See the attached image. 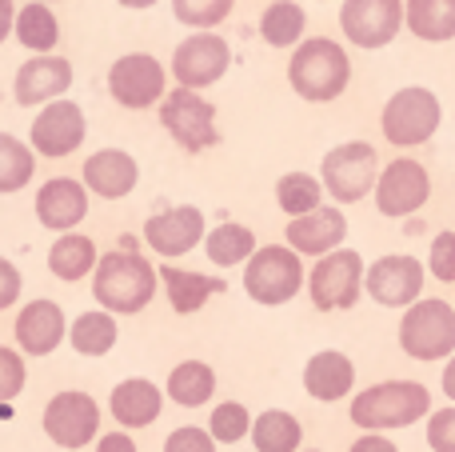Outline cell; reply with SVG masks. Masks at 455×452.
Instances as JSON below:
<instances>
[{
    "label": "cell",
    "instance_id": "obj_15",
    "mask_svg": "<svg viewBox=\"0 0 455 452\" xmlns=\"http://www.w3.org/2000/svg\"><path fill=\"white\" fill-rule=\"evenodd\" d=\"M84 136H88V120L76 101L40 104L36 120H32V128H28V144L36 149V157H48V160L72 157V152L84 144Z\"/></svg>",
    "mask_w": 455,
    "mask_h": 452
},
{
    "label": "cell",
    "instance_id": "obj_34",
    "mask_svg": "<svg viewBox=\"0 0 455 452\" xmlns=\"http://www.w3.org/2000/svg\"><path fill=\"white\" fill-rule=\"evenodd\" d=\"M323 181L312 173H283L280 181H275V205H280V213L288 216H304L312 213V208L323 205Z\"/></svg>",
    "mask_w": 455,
    "mask_h": 452
},
{
    "label": "cell",
    "instance_id": "obj_47",
    "mask_svg": "<svg viewBox=\"0 0 455 452\" xmlns=\"http://www.w3.org/2000/svg\"><path fill=\"white\" fill-rule=\"evenodd\" d=\"M120 8H152V4H160V0H116Z\"/></svg>",
    "mask_w": 455,
    "mask_h": 452
},
{
    "label": "cell",
    "instance_id": "obj_4",
    "mask_svg": "<svg viewBox=\"0 0 455 452\" xmlns=\"http://www.w3.org/2000/svg\"><path fill=\"white\" fill-rule=\"evenodd\" d=\"M304 288V256L291 245H264L243 264V293H248V301L264 304V309H280V304L296 301Z\"/></svg>",
    "mask_w": 455,
    "mask_h": 452
},
{
    "label": "cell",
    "instance_id": "obj_1",
    "mask_svg": "<svg viewBox=\"0 0 455 452\" xmlns=\"http://www.w3.org/2000/svg\"><path fill=\"white\" fill-rule=\"evenodd\" d=\"M156 293H160V269H152L148 256L132 253L128 245L104 253L92 272L96 304L116 312V317H136V312H144Z\"/></svg>",
    "mask_w": 455,
    "mask_h": 452
},
{
    "label": "cell",
    "instance_id": "obj_10",
    "mask_svg": "<svg viewBox=\"0 0 455 452\" xmlns=\"http://www.w3.org/2000/svg\"><path fill=\"white\" fill-rule=\"evenodd\" d=\"M108 96L128 112H144L168 96V69L148 52H128L108 69Z\"/></svg>",
    "mask_w": 455,
    "mask_h": 452
},
{
    "label": "cell",
    "instance_id": "obj_43",
    "mask_svg": "<svg viewBox=\"0 0 455 452\" xmlns=\"http://www.w3.org/2000/svg\"><path fill=\"white\" fill-rule=\"evenodd\" d=\"M96 452H136V440L128 437V432H104L100 440H96Z\"/></svg>",
    "mask_w": 455,
    "mask_h": 452
},
{
    "label": "cell",
    "instance_id": "obj_3",
    "mask_svg": "<svg viewBox=\"0 0 455 452\" xmlns=\"http://www.w3.org/2000/svg\"><path fill=\"white\" fill-rule=\"evenodd\" d=\"M432 413V392L419 381H379L371 389L352 397V416L355 429L363 432H387V429H408V424L424 421Z\"/></svg>",
    "mask_w": 455,
    "mask_h": 452
},
{
    "label": "cell",
    "instance_id": "obj_14",
    "mask_svg": "<svg viewBox=\"0 0 455 452\" xmlns=\"http://www.w3.org/2000/svg\"><path fill=\"white\" fill-rule=\"evenodd\" d=\"M432 200V176L419 160L400 157L392 165H384L376 181V208L379 216H392V221H403V216H416L419 208Z\"/></svg>",
    "mask_w": 455,
    "mask_h": 452
},
{
    "label": "cell",
    "instance_id": "obj_39",
    "mask_svg": "<svg viewBox=\"0 0 455 452\" xmlns=\"http://www.w3.org/2000/svg\"><path fill=\"white\" fill-rule=\"evenodd\" d=\"M427 272L443 285H455V229L440 232L432 240V253H427Z\"/></svg>",
    "mask_w": 455,
    "mask_h": 452
},
{
    "label": "cell",
    "instance_id": "obj_22",
    "mask_svg": "<svg viewBox=\"0 0 455 452\" xmlns=\"http://www.w3.org/2000/svg\"><path fill=\"white\" fill-rule=\"evenodd\" d=\"M88 216V184L72 176H52L36 192V221L52 232H72Z\"/></svg>",
    "mask_w": 455,
    "mask_h": 452
},
{
    "label": "cell",
    "instance_id": "obj_29",
    "mask_svg": "<svg viewBox=\"0 0 455 452\" xmlns=\"http://www.w3.org/2000/svg\"><path fill=\"white\" fill-rule=\"evenodd\" d=\"M408 32L427 44L455 40V0H403Z\"/></svg>",
    "mask_w": 455,
    "mask_h": 452
},
{
    "label": "cell",
    "instance_id": "obj_33",
    "mask_svg": "<svg viewBox=\"0 0 455 452\" xmlns=\"http://www.w3.org/2000/svg\"><path fill=\"white\" fill-rule=\"evenodd\" d=\"M16 40H20L28 52H52L56 40H60V24H56V12L48 8V0H32L16 12Z\"/></svg>",
    "mask_w": 455,
    "mask_h": 452
},
{
    "label": "cell",
    "instance_id": "obj_26",
    "mask_svg": "<svg viewBox=\"0 0 455 452\" xmlns=\"http://www.w3.org/2000/svg\"><path fill=\"white\" fill-rule=\"evenodd\" d=\"M100 264V253H96V240L84 237V232H60L48 248V272L64 285H76L88 272H96Z\"/></svg>",
    "mask_w": 455,
    "mask_h": 452
},
{
    "label": "cell",
    "instance_id": "obj_37",
    "mask_svg": "<svg viewBox=\"0 0 455 452\" xmlns=\"http://www.w3.org/2000/svg\"><path fill=\"white\" fill-rule=\"evenodd\" d=\"M251 421H256V416H248V408H243L240 400H224V405L212 408L208 432L216 437V445H240L251 432Z\"/></svg>",
    "mask_w": 455,
    "mask_h": 452
},
{
    "label": "cell",
    "instance_id": "obj_36",
    "mask_svg": "<svg viewBox=\"0 0 455 452\" xmlns=\"http://www.w3.org/2000/svg\"><path fill=\"white\" fill-rule=\"evenodd\" d=\"M232 8H235V0H172V16L196 32L224 24L232 16Z\"/></svg>",
    "mask_w": 455,
    "mask_h": 452
},
{
    "label": "cell",
    "instance_id": "obj_27",
    "mask_svg": "<svg viewBox=\"0 0 455 452\" xmlns=\"http://www.w3.org/2000/svg\"><path fill=\"white\" fill-rule=\"evenodd\" d=\"M168 400H176L180 408H204L216 397V368L208 360H180L168 373L164 384Z\"/></svg>",
    "mask_w": 455,
    "mask_h": 452
},
{
    "label": "cell",
    "instance_id": "obj_17",
    "mask_svg": "<svg viewBox=\"0 0 455 452\" xmlns=\"http://www.w3.org/2000/svg\"><path fill=\"white\" fill-rule=\"evenodd\" d=\"M363 293L371 296L384 309H408V304L419 301L424 293V264L416 256H379L368 269V280H363Z\"/></svg>",
    "mask_w": 455,
    "mask_h": 452
},
{
    "label": "cell",
    "instance_id": "obj_13",
    "mask_svg": "<svg viewBox=\"0 0 455 452\" xmlns=\"http://www.w3.org/2000/svg\"><path fill=\"white\" fill-rule=\"evenodd\" d=\"M408 24L403 0H344L339 28L355 48H387Z\"/></svg>",
    "mask_w": 455,
    "mask_h": 452
},
{
    "label": "cell",
    "instance_id": "obj_12",
    "mask_svg": "<svg viewBox=\"0 0 455 452\" xmlns=\"http://www.w3.org/2000/svg\"><path fill=\"white\" fill-rule=\"evenodd\" d=\"M232 69V48L224 36H216L212 28L196 32V36H184L172 52V77L184 88H212L216 80L228 77Z\"/></svg>",
    "mask_w": 455,
    "mask_h": 452
},
{
    "label": "cell",
    "instance_id": "obj_38",
    "mask_svg": "<svg viewBox=\"0 0 455 452\" xmlns=\"http://www.w3.org/2000/svg\"><path fill=\"white\" fill-rule=\"evenodd\" d=\"M24 384H28V365H24V352L0 344V405H8V400L20 397Z\"/></svg>",
    "mask_w": 455,
    "mask_h": 452
},
{
    "label": "cell",
    "instance_id": "obj_5",
    "mask_svg": "<svg viewBox=\"0 0 455 452\" xmlns=\"http://www.w3.org/2000/svg\"><path fill=\"white\" fill-rule=\"evenodd\" d=\"M379 173H384L379 168V152L368 141H344L323 152L320 160V181L336 205H355V200L371 197Z\"/></svg>",
    "mask_w": 455,
    "mask_h": 452
},
{
    "label": "cell",
    "instance_id": "obj_16",
    "mask_svg": "<svg viewBox=\"0 0 455 452\" xmlns=\"http://www.w3.org/2000/svg\"><path fill=\"white\" fill-rule=\"evenodd\" d=\"M204 237H208V224L196 205L160 208V213H152L148 221H144V245L156 256H164V261L188 256L196 245H204Z\"/></svg>",
    "mask_w": 455,
    "mask_h": 452
},
{
    "label": "cell",
    "instance_id": "obj_8",
    "mask_svg": "<svg viewBox=\"0 0 455 452\" xmlns=\"http://www.w3.org/2000/svg\"><path fill=\"white\" fill-rule=\"evenodd\" d=\"M156 109H160V125L168 128V136H172L184 152H192V157L208 152L220 141V133H216V104L208 101L200 88L176 85Z\"/></svg>",
    "mask_w": 455,
    "mask_h": 452
},
{
    "label": "cell",
    "instance_id": "obj_20",
    "mask_svg": "<svg viewBox=\"0 0 455 452\" xmlns=\"http://www.w3.org/2000/svg\"><path fill=\"white\" fill-rule=\"evenodd\" d=\"M80 181L88 184V192L100 200H124L132 197V189L140 184V165L132 152L124 149H96L80 168Z\"/></svg>",
    "mask_w": 455,
    "mask_h": 452
},
{
    "label": "cell",
    "instance_id": "obj_40",
    "mask_svg": "<svg viewBox=\"0 0 455 452\" xmlns=\"http://www.w3.org/2000/svg\"><path fill=\"white\" fill-rule=\"evenodd\" d=\"M164 452H216V437H212L208 429L184 424V429H172V432H168Z\"/></svg>",
    "mask_w": 455,
    "mask_h": 452
},
{
    "label": "cell",
    "instance_id": "obj_32",
    "mask_svg": "<svg viewBox=\"0 0 455 452\" xmlns=\"http://www.w3.org/2000/svg\"><path fill=\"white\" fill-rule=\"evenodd\" d=\"M304 28H307V12L296 0H275V4H267L259 12V36L272 48H296L304 40Z\"/></svg>",
    "mask_w": 455,
    "mask_h": 452
},
{
    "label": "cell",
    "instance_id": "obj_2",
    "mask_svg": "<svg viewBox=\"0 0 455 452\" xmlns=\"http://www.w3.org/2000/svg\"><path fill=\"white\" fill-rule=\"evenodd\" d=\"M288 85L299 101L328 104L339 101L352 85V61H347L344 44L331 36H307L291 48L288 61Z\"/></svg>",
    "mask_w": 455,
    "mask_h": 452
},
{
    "label": "cell",
    "instance_id": "obj_25",
    "mask_svg": "<svg viewBox=\"0 0 455 452\" xmlns=\"http://www.w3.org/2000/svg\"><path fill=\"white\" fill-rule=\"evenodd\" d=\"M160 288H164L172 312H180V317H192V312H200L208 301H212V296H220L228 285H224L220 277H204V272L164 264V269H160Z\"/></svg>",
    "mask_w": 455,
    "mask_h": 452
},
{
    "label": "cell",
    "instance_id": "obj_6",
    "mask_svg": "<svg viewBox=\"0 0 455 452\" xmlns=\"http://www.w3.org/2000/svg\"><path fill=\"white\" fill-rule=\"evenodd\" d=\"M363 256L355 248H331L320 261L312 264V277H307V296H312L315 312H347L363 293Z\"/></svg>",
    "mask_w": 455,
    "mask_h": 452
},
{
    "label": "cell",
    "instance_id": "obj_19",
    "mask_svg": "<svg viewBox=\"0 0 455 452\" xmlns=\"http://www.w3.org/2000/svg\"><path fill=\"white\" fill-rule=\"evenodd\" d=\"M16 349L24 357H48V352L60 349V341H68V320H64V309L56 301H28L20 312H16Z\"/></svg>",
    "mask_w": 455,
    "mask_h": 452
},
{
    "label": "cell",
    "instance_id": "obj_46",
    "mask_svg": "<svg viewBox=\"0 0 455 452\" xmlns=\"http://www.w3.org/2000/svg\"><path fill=\"white\" fill-rule=\"evenodd\" d=\"M443 392H448V400L455 405V352L448 357V365H443Z\"/></svg>",
    "mask_w": 455,
    "mask_h": 452
},
{
    "label": "cell",
    "instance_id": "obj_9",
    "mask_svg": "<svg viewBox=\"0 0 455 452\" xmlns=\"http://www.w3.org/2000/svg\"><path fill=\"white\" fill-rule=\"evenodd\" d=\"M400 349L411 360H443L455 352V304L448 301H416L400 320Z\"/></svg>",
    "mask_w": 455,
    "mask_h": 452
},
{
    "label": "cell",
    "instance_id": "obj_35",
    "mask_svg": "<svg viewBox=\"0 0 455 452\" xmlns=\"http://www.w3.org/2000/svg\"><path fill=\"white\" fill-rule=\"evenodd\" d=\"M32 173H36V149L0 133V197L20 192L32 181Z\"/></svg>",
    "mask_w": 455,
    "mask_h": 452
},
{
    "label": "cell",
    "instance_id": "obj_48",
    "mask_svg": "<svg viewBox=\"0 0 455 452\" xmlns=\"http://www.w3.org/2000/svg\"><path fill=\"white\" fill-rule=\"evenodd\" d=\"M48 4H60V0H48Z\"/></svg>",
    "mask_w": 455,
    "mask_h": 452
},
{
    "label": "cell",
    "instance_id": "obj_30",
    "mask_svg": "<svg viewBox=\"0 0 455 452\" xmlns=\"http://www.w3.org/2000/svg\"><path fill=\"white\" fill-rule=\"evenodd\" d=\"M204 253L216 269L248 264L251 253H256V232H251L248 224H235V221L216 224V229H208V237H204Z\"/></svg>",
    "mask_w": 455,
    "mask_h": 452
},
{
    "label": "cell",
    "instance_id": "obj_21",
    "mask_svg": "<svg viewBox=\"0 0 455 452\" xmlns=\"http://www.w3.org/2000/svg\"><path fill=\"white\" fill-rule=\"evenodd\" d=\"M344 237H347V221H344V208L336 205H320L304 216H291L288 229H283V240L299 256H323L344 245Z\"/></svg>",
    "mask_w": 455,
    "mask_h": 452
},
{
    "label": "cell",
    "instance_id": "obj_41",
    "mask_svg": "<svg viewBox=\"0 0 455 452\" xmlns=\"http://www.w3.org/2000/svg\"><path fill=\"white\" fill-rule=\"evenodd\" d=\"M427 445L432 452H455V405L427 416Z\"/></svg>",
    "mask_w": 455,
    "mask_h": 452
},
{
    "label": "cell",
    "instance_id": "obj_23",
    "mask_svg": "<svg viewBox=\"0 0 455 452\" xmlns=\"http://www.w3.org/2000/svg\"><path fill=\"white\" fill-rule=\"evenodd\" d=\"M164 389L148 381V376H128L112 389L108 408L120 421V429H148L152 421H160V408H164Z\"/></svg>",
    "mask_w": 455,
    "mask_h": 452
},
{
    "label": "cell",
    "instance_id": "obj_11",
    "mask_svg": "<svg viewBox=\"0 0 455 452\" xmlns=\"http://www.w3.org/2000/svg\"><path fill=\"white\" fill-rule=\"evenodd\" d=\"M40 424H44V437L52 440L56 448H68V452L88 448V440L100 437V405L80 389L56 392L44 405Z\"/></svg>",
    "mask_w": 455,
    "mask_h": 452
},
{
    "label": "cell",
    "instance_id": "obj_18",
    "mask_svg": "<svg viewBox=\"0 0 455 452\" xmlns=\"http://www.w3.org/2000/svg\"><path fill=\"white\" fill-rule=\"evenodd\" d=\"M68 88H72V61H64L56 52H36L32 61H24L16 69V80H12V96L20 109L60 101Z\"/></svg>",
    "mask_w": 455,
    "mask_h": 452
},
{
    "label": "cell",
    "instance_id": "obj_28",
    "mask_svg": "<svg viewBox=\"0 0 455 452\" xmlns=\"http://www.w3.org/2000/svg\"><path fill=\"white\" fill-rule=\"evenodd\" d=\"M120 341V325L116 312L96 309V312H80L68 325V344L80 352V357H108Z\"/></svg>",
    "mask_w": 455,
    "mask_h": 452
},
{
    "label": "cell",
    "instance_id": "obj_42",
    "mask_svg": "<svg viewBox=\"0 0 455 452\" xmlns=\"http://www.w3.org/2000/svg\"><path fill=\"white\" fill-rule=\"evenodd\" d=\"M20 293H24V277H20V269H16L12 261H4V256H0V312L12 309V304L20 301Z\"/></svg>",
    "mask_w": 455,
    "mask_h": 452
},
{
    "label": "cell",
    "instance_id": "obj_7",
    "mask_svg": "<svg viewBox=\"0 0 455 452\" xmlns=\"http://www.w3.org/2000/svg\"><path fill=\"white\" fill-rule=\"evenodd\" d=\"M440 120H443L440 96L419 85L392 93V101L379 112V128H384L387 144H395V149H419V144H427L435 136V128H440Z\"/></svg>",
    "mask_w": 455,
    "mask_h": 452
},
{
    "label": "cell",
    "instance_id": "obj_24",
    "mask_svg": "<svg viewBox=\"0 0 455 452\" xmlns=\"http://www.w3.org/2000/svg\"><path fill=\"white\" fill-rule=\"evenodd\" d=\"M304 389L312 400H323V405H336L347 392L355 389V365L352 357H344L339 349H323L315 352L304 365Z\"/></svg>",
    "mask_w": 455,
    "mask_h": 452
},
{
    "label": "cell",
    "instance_id": "obj_44",
    "mask_svg": "<svg viewBox=\"0 0 455 452\" xmlns=\"http://www.w3.org/2000/svg\"><path fill=\"white\" fill-rule=\"evenodd\" d=\"M347 452H400V448H395L392 440L384 437V432H363V437L355 440V445L347 448Z\"/></svg>",
    "mask_w": 455,
    "mask_h": 452
},
{
    "label": "cell",
    "instance_id": "obj_31",
    "mask_svg": "<svg viewBox=\"0 0 455 452\" xmlns=\"http://www.w3.org/2000/svg\"><path fill=\"white\" fill-rule=\"evenodd\" d=\"M251 445H256V452H299L304 424L283 408H267L251 421Z\"/></svg>",
    "mask_w": 455,
    "mask_h": 452
},
{
    "label": "cell",
    "instance_id": "obj_45",
    "mask_svg": "<svg viewBox=\"0 0 455 452\" xmlns=\"http://www.w3.org/2000/svg\"><path fill=\"white\" fill-rule=\"evenodd\" d=\"M16 12H20V8H16V0H0V44H4V40L16 32Z\"/></svg>",
    "mask_w": 455,
    "mask_h": 452
}]
</instances>
